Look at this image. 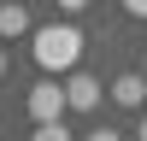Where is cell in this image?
Here are the masks:
<instances>
[{
	"mask_svg": "<svg viewBox=\"0 0 147 141\" xmlns=\"http://www.w3.org/2000/svg\"><path fill=\"white\" fill-rule=\"evenodd\" d=\"M65 100H71V112H94V106H100V82L94 77H71Z\"/></svg>",
	"mask_w": 147,
	"mask_h": 141,
	"instance_id": "4",
	"label": "cell"
},
{
	"mask_svg": "<svg viewBox=\"0 0 147 141\" xmlns=\"http://www.w3.org/2000/svg\"><path fill=\"white\" fill-rule=\"evenodd\" d=\"M82 141H124V135H118V129H88Z\"/></svg>",
	"mask_w": 147,
	"mask_h": 141,
	"instance_id": "7",
	"label": "cell"
},
{
	"mask_svg": "<svg viewBox=\"0 0 147 141\" xmlns=\"http://www.w3.org/2000/svg\"><path fill=\"white\" fill-rule=\"evenodd\" d=\"M6 70H12V53H6V47H0V77H6Z\"/></svg>",
	"mask_w": 147,
	"mask_h": 141,
	"instance_id": "9",
	"label": "cell"
},
{
	"mask_svg": "<svg viewBox=\"0 0 147 141\" xmlns=\"http://www.w3.org/2000/svg\"><path fill=\"white\" fill-rule=\"evenodd\" d=\"M24 30H30V12H24L18 0H6V6H0V35L12 41V35H24Z\"/></svg>",
	"mask_w": 147,
	"mask_h": 141,
	"instance_id": "5",
	"label": "cell"
},
{
	"mask_svg": "<svg viewBox=\"0 0 147 141\" xmlns=\"http://www.w3.org/2000/svg\"><path fill=\"white\" fill-rule=\"evenodd\" d=\"M124 12L129 18H147V0H124Z\"/></svg>",
	"mask_w": 147,
	"mask_h": 141,
	"instance_id": "8",
	"label": "cell"
},
{
	"mask_svg": "<svg viewBox=\"0 0 147 141\" xmlns=\"http://www.w3.org/2000/svg\"><path fill=\"white\" fill-rule=\"evenodd\" d=\"M59 6H65V12H82V6H88V0H59Z\"/></svg>",
	"mask_w": 147,
	"mask_h": 141,
	"instance_id": "10",
	"label": "cell"
},
{
	"mask_svg": "<svg viewBox=\"0 0 147 141\" xmlns=\"http://www.w3.org/2000/svg\"><path fill=\"white\" fill-rule=\"evenodd\" d=\"M35 65L53 77V70H77V59H82V35H77V23H41L35 30Z\"/></svg>",
	"mask_w": 147,
	"mask_h": 141,
	"instance_id": "1",
	"label": "cell"
},
{
	"mask_svg": "<svg viewBox=\"0 0 147 141\" xmlns=\"http://www.w3.org/2000/svg\"><path fill=\"white\" fill-rule=\"evenodd\" d=\"M141 77H147V59H141Z\"/></svg>",
	"mask_w": 147,
	"mask_h": 141,
	"instance_id": "12",
	"label": "cell"
},
{
	"mask_svg": "<svg viewBox=\"0 0 147 141\" xmlns=\"http://www.w3.org/2000/svg\"><path fill=\"white\" fill-rule=\"evenodd\" d=\"M24 106H30L35 124H53V117H65V112H71V100H65V88H59V82H35Z\"/></svg>",
	"mask_w": 147,
	"mask_h": 141,
	"instance_id": "2",
	"label": "cell"
},
{
	"mask_svg": "<svg viewBox=\"0 0 147 141\" xmlns=\"http://www.w3.org/2000/svg\"><path fill=\"white\" fill-rule=\"evenodd\" d=\"M35 141H71V129L53 117V124H41V129H35Z\"/></svg>",
	"mask_w": 147,
	"mask_h": 141,
	"instance_id": "6",
	"label": "cell"
},
{
	"mask_svg": "<svg viewBox=\"0 0 147 141\" xmlns=\"http://www.w3.org/2000/svg\"><path fill=\"white\" fill-rule=\"evenodd\" d=\"M112 100L124 106V112H141V106H147V77H141V70L118 77V82H112Z\"/></svg>",
	"mask_w": 147,
	"mask_h": 141,
	"instance_id": "3",
	"label": "cell"
},
{
	"mask_svg": "<svg viewBox=\"0 0 147 141\" xmlns=\"http://www.w3.org/2000/svg\"><path fill=\"white\" fill-rule=\"evenodd\" d=\"M136 141H147V112H141V124H136Z\"/></svg>",
	"mask_w": 147,
	"mask_h": 141,
	"instance_id": "11",
	"label": "cell"
}]
</instances>
